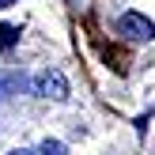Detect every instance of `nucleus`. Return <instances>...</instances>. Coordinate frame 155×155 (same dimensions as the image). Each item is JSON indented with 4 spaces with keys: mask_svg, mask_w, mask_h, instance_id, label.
Listing matches in <instances>:
<instances>
[{
    "mask_svg": "<svg viewBox=\"0 0 155 155\" xmlns=\"http://www.w3.org/2000/svg\"><path fill=\"white\" fill-rule=\"evenodd\" d=\"M30 87H34V95H42V98H68V80L57 72V68H45V72H38Z\"/></svg>",
    "mask_w": 155,
    "mask_h": 155,
    "instance_id": "f257e3e1",
    "label": "nucleus"
},
{
    "mask_svg": "<svg viewBox=\"0 0 155 155\" xmlns=\"http://www.w3.org/2000/svg\"><path fill=\"white\" fill-rule=\"evenodd\" d=\"M121 34L125 38H133V42H151L155 38V23L148 19V15H140V12H129V15H121Z\"/></svg>",
    "mask_w": 155,
    "mask_h": 155,
    "instance_id": "f03ea898",
    "label": "nucleus"
},
{
    "mask_svg": "<svg viewBox=\"0 0 155 155\" xmlns=\"http://www.w3.org/2000/svg\"><path fill=\"white\" fill-rule=\"evenodd\" d=\"M19 91H27V76L23 72H0V98H12V95H19Z\"/></svg>",
    "mask_w": 155,
    "mask_h": 155,
    "instance_id": "7ed1b4c3",
    "label": "nucleus"
},
{
    "mask_svg": "<svg viewBox=\"0 0 155 155\" xmlns=\"http://www.w3.org/2000/svg\"><path fill=\"white\" fill-rule=\"evenodd\" d=\"M34 155H68V148H64L61 140H42V144H38V151H34Z\"/></svg>",
    "mask_w": 155,
    "mask_h": 155,
    "instance_id": "20e7f679",
    "label": "nucleus"
},
{
    "mask_svg": "<svg viewBox=\"0 0 155 155\" xmlns=\"http://www.w3.org/2000/svg\"><path fill=\"white\" fill-rule=\"evenodd\" d=\"M15 42H19V30L15 27H0V49H12Z\"/></svg>",
    "mask_w": 155,
    "mask_h": 155,
    "instance_id": "39448f33",
    "label": "nucleus"
},
{
    "mask_svg": "<svg viewBox=\"0 0 155 155\" xmlns=\"http://www.w3.org/2000/svg\"><path fill=\"white\" fill-rule=\"evenodd\" d=\"M15 4V0H0V12H4V8H12Z\"/></svg>",
    "mask_w": 155,
    "mask_h": 155,
    "instance_id": "423d86ee",
    "label": "nucleus"
},
{
    "mask_svg": "<svg viewBox=\"0 0 155 155\" xmlns=\"http://www.w3.org/2000/svg\"><path fill=\"white\" fill-rule=\"evenodd\" d=\"M12 155H34V151H12Z\"/></svg>",
    "mask_w": 155,
    "mask_h": 155,
    "instance_id": "0eeeda50",
    "label": "nucleus"
}]
</instances>
